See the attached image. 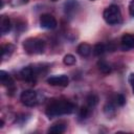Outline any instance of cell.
Returning <instances> with one entry per match:
<instances>
[{
    "label": "cell",
    "instance_id": "1",
    "mask_svg": "<svg viewBox=\"0 0 134 134\" xmlns=\"http://www.w3.org/2000/svg\"><path fill=\"white\" fill-rule=\"evenodd\" d=\"M75 110V105L68 100H55L48 105L46 108V115L49 118L58 117L65 114H71Z\"/></svg>",
    "mask_w": 134,
    "mask_h": 134
},
{
    "label": "cell",
    "instance_id": "2",
    "mask_svg": "<svg viewBox=\"0 0 134 134\" xmlns=\"http://www.w3.org/2000/svg\"><path fill=\"white\" fill-rule=\"evenodd\" d=\"M46 43L39 38H28L23 42V48L28 54H41L44 52Z\"/></svg>",
    "mask_w": 134,
    "mask_h": 134
},
{
    "label": "cell",
    "instance_id": "3",
    "mask_svg": "<svg viewBox=\"0 0 134 134\" xmlns=\"http://www.w3.org/2000/svg\"><path fill=\"white\" fill-rule=\"evenodd\" d=\"M103 17H104V20L106 21V23H108L109 25H115L120 22L121 13L117 5L111 4L104 10Z\"/></svg>",
    "mask_w": 134,
    "mask_h": 134
},
{
    "label": "cell",
    "instance_id": "4",
    "mask_svg": "<svg viewBox=\"0 0 134 134\" xmlns=\"http://www.w3.org/2000/svg\"><path fill=\"white\" fill-rule=\"evenodd\" d=\"M21 103L27 107H34L38 104V94L34 90H24L20 95Z\"/></svg>",
    "mask_w": 134,
    "mask_h": 134
},
{
    "label": "cell",
    "instance_id": "5",
    "mask_svg": "<svg viewBox=\"0 0 134 134\" xmlns=\"http://www.w3.org/2000/svg\"><path fill=\"white\" fill-rule=\"evenodd\" d=\"M40 25L45 29H53L57 27L58 22L55 18L50 14H43L40 17Z\"/></svg>",
    "mask_w": 134,
    "mask_h": 134
},
{
    "label": "cell",
    "instance_id": "6",
    "mask_svg": "<svg viewBox=\"0 0 134 134\" xmlns=\"http://www.w3.org/2000/svg\"><path fill=\"white\" fill-rule=\"evenodd\" d=\"M47 83L50 86H59V87H66L69 84V79L65 74L61 75H53L47 79Z\"/></svg>",
    "mask_w": 134,
    "mask_h": 134
},
{
    "label": "cell",
    "instance_id": "7",
    "mask_svg": "<svg viewBox=\"0 0 134 134\" xmlns=\"http://www.w3.org/2000/svg\"><path fill=\"white\" fill-rule=\"evenodd\" d=\"M36 76H37V73L32 67L27 66V67H24L20 71V77L27 83L35 84L36 83Z\"/></svg>",
    "mask_w": 134,
    "mask_h": 134
},
{
    "label": "cell",
    "instance_id": "8",
    "mask_svg": "<svg viewBox=\"0 0 134 134\" xmlns=\"http://www.w3.org/2000/svg\"><path fill=\"white\" fill-rule=\"evenodd\" d=\"M120 46H121V49L125 50V51H128V50L134 48V35L125 34L121 37Z\"/></svg>",
    "mask_w": 134,
    "mask_h": 134
},
{
    "label": "cell",
    "instance_id": "9",
    "mask_svg": "<svg viewBox=\"0 0 134 134\" xmlns=\"http://www.w3.org/2000/svg\"><path fill=\"white\" fill-rule=\"evenodd\" d=\"M79 7H80V4L77 0H67L64 3V10L68 16H72L73 14H75Z\"/></svg>",
    "mask_w": 134,
    "mask_h": 134
},
{
    "label": "cell",
    "instance_id": "10",
    "mask_svg": "<svg viewBox=\"0 0 134 134\" xmlns=\"http://www.w3.org/2000/svg\"><path fill=\"white\" fill-rule=\"evenodd\" d=\"M12 29V22L8 17L1 16L0 18V31L2 35H6Z\"/></svg>",
    "mask_w": 134,
    "mask_h": 134
},
{
    "label": "cell",
    "instance_id": "11",
    "mask_svg": "<svg viewBox=\"0 0 134 134\" xmlns=\"http://www.w3.org/2000/svg\"><path fill=\"white\" fill-rule=\"evenodd\" d=\"M0 83H1L2 86L8 87V88L14 87V80H13V77L6 71H4V70L0 71Z\"/></svg>",
    "mask_w": 134,
    "mask_h": 134
},
{
    "label": "cell",
    "instance_id": "12",
    "mask_svg": "<svg viewBox=\"0 0 134 134\" xmlns=\"http://www.w3.org/2000/svg\"><path fill=\"white\" fill-rule=\"evenodd\" d=\"M15 48H16L15 45L14 44H10V43L5 44V45H2L1 46V58H2V61L7 60L13 54Z\"/></svg>",
    "mask_w": 134,
    "mask_h": 134
},
{
    "label": "cell",
    "instance_id": "13",
    "mask_svg": "<svg viewBox=\"0 0 134 134\" xmlns=\"http://www.w3.org/2000/svg\"><path fill=\"white\" fill-rule=\"evenodd\" d=\"M76 51H77V53H79L81 57L86 58V57L90 55V53L92 52V47H91L88 43H81V44L77 46Z\"/></svg>",
    "mask_w": 134,
    "mask_h": 134
},
{
    "label": "cell",
    "instance_id": "14",
    "mask_svg": "<svg viewBox=\"0 0 134 134\" xmlns=\"http://www.w3.org/2000/svg\"><path fill=\"white\" fill-rule=\"evenodd\" d=\"M66 130V126L65 124H55V125H52L49 129H48V133H54V134H61V133H64Z\"/></svg>",
    "mask_w": 134,
    "mask_h": 134
},
{
    "label": "cell",
    "instance_id": "15",
    "mask_svg": "<svg viewBox=\"0 0 134 134\" xmlns=\"http://www.w3.org/2000/svg\"><path fill=\"white\" fill-rule=\"evenodd\" d=\"M97 67H98L99 71L103 72V73H105V74L110 73L111 70H112V69H111V66H110L106 61H104V60H99V61L97 62Z\"/></svg>",
    "mask_w": 134,
    "mask_h": 134
},
{
    "label": "cell",
    "instance_id": "16",
    "mask_svg": "<svg viewBox=\"0 0 134 134\" xmlns=\"http://www.w3.org/2000/svg\"><path fill=\"white\" fill-rule=\"evenodd\" d=\"M106 50H107V46H106L105 44H103V43H98V44H96V45L93 47V49H92L93 53H94L95 55H97V57L104 54V53L106 52Z\"/></svg>",
    "mask_w": 134,
    "mask_h": 134
},
{
    "label": "cell",
    "instance_id": "17",
    "mask_svg": "<svg viewBox=\"0 0 134 134\" xmlns=\"http://www.w3.org/2000/svg\"><path fill=\"white\" fill-rule=\"evenodd\" d=\"M86 102H87V106H89L90 108H94L98 104V97L97 95L91 93L86 97Z\"/></svg>",
    "mask_w": 134,
    "mask_h": 134
},
{
    "label": "cell",
    "instance_id": "18",
    "mask_svg": "<svg viewBox=\"0 0 134 134\" xmlns=\"http://www.w3.org/2000/svg\"><path fill=\"white\" fill-rule=\"evenodd\" d=\"M91 113V108L89 106H85V107H82L79 111V117L81 119H86L88 118V116L90 115Z\"/></svg>",
    "mask_w": 134,
    "mask_h": 134
},
{
    "label": "cell",
    "instance_id": "19",
    "mask_svg": "<svg viewBox=\"0 0 134 134\" xmlns=\"http://www.w3.org/2000/svg\"><path fill=\"white\" fill-rule=\"evenodd\" d=\"M63 63H64L65 65H67V66H72V65H74V64L76 63V59H75V57H74L73 54L68 53V54H66V55L64 57Z\"/></svg>",
    "mask_w": 134,
    "mask_h": 134
},
{
    "label": "cell",
    "instance_id": "20",
    "mask_svg": "<svg viewBox=\"0 0 134 134\" xmlns=\"http://www.w3.org/2000/svg\"><path fill=\"white\" fill-rule=\"evenodd\" d=\"M104 111H105L106 115L111 116V115H113V114L115 113V107L113 106V104L109 103V104H107V105L104 107Z\"/></svg>",
    "mask_w": 134,
    "mask_h": 134
},
{
    "label": "cell",
    "instance_id": "21",
    "mask_svg": "<svg viewBox=\"0 0 134 134\" xmlns=\"http://www.w3.org/2000/svg\"><path fill=\"white\" fill-rule=\"evenodd\" d=\"M28 0H9V5L13 7H18V6H22L26 4Z\"/></svg>",
    "mask_w": 134,
    "mask_h": 134
},
{
    "label": "cell",
    "instance_id": "22",
    "mask_svg": "<svg viewBox=\"0 0 134 134\" xmlns=\"http://www.w3.org/2000/svg\"><path fill=\"white\" fill-rule=\"evenodd\" d=\"M115 102H116V104L118 106H124L126 104V98H125V96L122 94H117L115 96Z\"/></svg>",
    "mask_w": 134,
    "mask_h": 134
},
{
    "label": "cell",
    "instance_id": "23",
    "mask_svg": "<svg viewBox=\"0 0 134 134\" xmlns=\"http://www.w3.org/2000/svg\"><path fill=\"white\" fill-rule=\"evenodd\" d=\"M129 14L131 17H134V0H132L129 4Z\"/></svg>",
    "mask_w": 134,
    "mask_h": 134
},
{
    "label": "cell",
    "instance_id": "24",
    "mask_svg": "<svg viewBox=\"0 0 134 134\" xmlns=\"http://www.w3.org/2000/svg\"><path fill=\"white\" fill-rule=\"evenodd\" d=\"M129 83L132 87V91H133V94H134V73H131L129 75Z\"/></svg>",
    "mask_w": 134,
    "mask_h": 134
},
{
    "label": "cell",
    "instance_id": "25",
    "mask_svg": "<svg viewBox=\"0 0 134 134\" xmlns=\"http://www.w3.org/2000/svg\"><path fill=\"white\" fill-rule=\"evenodd\" d=\"M3 125H4V121H3V119H1V120H0V128H2Z\"/></svg>",
    "mask_w": 134,
    "mask_h": 134
},
{
    "label": "cell",
    "instance_id": "26",
    "mask_svg": "<svg viewBox=\"0 0 134 134\" xmlns=\"http://www.w3.org/2000/svg\"><path fill=\"white\" fill-rule=\"evenodd\" d=\"M3 5H4V3H3V0H1V8L3 7Z\"/></svg>",
    "mask_w": 134,
    "mask_h": 134
},
{
    "label": "cell",
    "instance_id": "27",
    "mask_svg": "<svg viewBox=\"0 0 134 134\" xmlns=\"http://www.w3.org/2000/svg\"><path fill=\"white\" fill-rule=\"evenodd\" d=\"M52 1H57V0H52Z\"/></svg>",
    "mask_w": 134,
    "mask_h": 134
}]
</instances>
